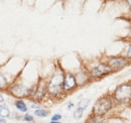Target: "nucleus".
Here are the masks:
<instances>
[{"instance_id": "f8f14e48", "label": "nucleus", "mask_w": 131, "mask_h": 123, "mask_svg": "<svg viewBox=\"0 0 131 123\" xmlns=\"http://www.w3.org/2000/svg\"><path fill=\"white\" fill-rule=\"evenodd\" d=\"M89 100L88 99H83L81 100L80 102H79V105H78V108L79 109H82V110H85L86 108L88 107V105H89Z\"/></svg>"}, {"instance_id": "ddd939ff", "label": "nucleus", "mask_w": 131, "mask_h": 123, "mask_svg": "<svg viewBox=\"0 0 131 123\" xmlns=\"http://www.w3.org/2000/svg\"><path fill=\"white\" fill-rule=\"evenodd\" d=\"M7 85V82H6V79L4 78V76L0 73V89H3L5 88Z\"/></svg>"}, {"instance_id": "0eeeda50", "label": "nucleus", "mask_w": 131, "mask_h": 123, "mask_svg": "<svg viewBox=\"0 0 131 123\" xmlns=\"http://www.w3.org/2000/svg\"><path fill=\"white\" fill-rule=\"evenodd\" d=\"M77 86V80L71 74H67L64 77V90L70 91Z\"/></svg>"}, {"instance_id": "6ab92c4d", "label": "nucleus", "mask_w": 131, "mask_h": 123, "mask_svg": "<svg viewBox=\"0 0 131 123\" xmlns=\"http://www.w3.org/2000/svg\"><path fill=\"white\" fill-rule=\"evenodd\" d=\"M3 101H4V98H3V96L0 94V103H1V102H3Z\"/></svg>"}, {"instance_id": "39448f33", "label": "nucleus", "mask_w": 131, "mask_h": 123, "mask_svg": "<svg viewBox=\"0 0 131 123\" xmlns=\"http://www.w3.org/2000/svg\"><path fill=\"white\" fill-rule=\"evenodd\" d=\"M127 65V60L123 58H113L109 61V67L111 70L118 71Z\"/></svg>"}, {"instance_id": "f03ea898", "label": "nucleus", "mask_w": 131, "mask_h": 123, "mask_svg": "<svg viewBox=\"0 0 131 123\" xmlns=\"http://www.w3.org/2000/svg\"><path fill=\"white\" fill-rule=\"evenodd\" d=\"M64 89V75L61 71L57 72L49 84V91L52 95H58Z\"/></svg>"}, {"instance_id": "9d476101", "label": "nucleus", "mask_w": 131, "mask_h": 123, "mask_svg": "<svg viewBox=\"0 0 131 123\" xmlns=\"http://www.w3.org/2000/svg\"><path fill=\"white\" fill-rule=\"evenodd\" d=\"M10 114L9 112V109L6 107V106H3V105H0V116L1 117H8Z\"/></svg>"}, {"instance_id": "f3484780", "label": "nucleus", "mask_w": 131, "mask_h": 123, "mask_svg": "<svg viewBox=\"0 0 131 123\" xmlns=\"http://www.w3.org/2000/svg\"><path fill=\"white\" fill-rule=\"evenodd\" d=\"M61 118H62V115L56 114V115H53V116L51 117V121H58V120H60Z\"/></svg>"}, {"instance_id": "9b49d317", "label": "nucleus", "mask_w": 131, "mask_h": 123, "mask_svg": "<svg viewBox=\"0 0 131 123\" xmlns=\"http://www.w3.org/2000/svg\"><path fill=\"white\" fill-rule=\"evenodd\" d=\"M34 114L37 117H41L42 118V117H47L48 114H49V112L47 110H43V109H37V110L34 111Z\"/></svg>"}, {"instance_id": "412c9836", "label": "nucleus", "mask_w": 131, "mask_h": 123, "mask_svg": "<svg viewBox=\"0 0 131 123\" xmlns=\"http://www.w3.org/2000/svg\"><path fill=\"white\" fill-rule=\"evenodd\" d=\"M0 123H6V121H5L3 118H1V117H0Z\"/></svg>"}, {"instance_id": "b1692460", "label": "nucleus", "mask_w": 131, "mask_h": 123, "mask_svg": "<svg viewBox=\"0 0 131 123\" xmlns=\"http://www.w3.org/2000/svg\"><path fill=\"white\" fill-rule=\"evenodd\" d=\"M128 1V3H129V5H130V7H131V0H127Z\"/></svg>"}, {"instance_id": "4be33fe9", "label": "nucleus", "mask_w": 131, "mask_h": 123, "mask_svg": "<svg viewBox=\"0 0 131 123\" xmlns=\"http://www.w3.org/2000/svg\"><path fill=\"white\" fill-rule=\"evenodd\" d=\"M31 106H32L31 108H38V107H39V106H38V105H36V104H32Z\"/></svg>"}, {"instance_id": "6e6552de", "label": "nucleus", "mask_w": 131, "mask_h": 123, "mask_svg": "<svg viewBox=\"0 0 131 123\" xmlns=\"http://www.w3.org/2000/svg\"><path fill=\"white\" fill-rule=\"evenodd\" d=\"M15 107L18 110H20L21 112H26L27 111V107H26L25 103L23 102V100H17L15 102Z\"/></svg>"}, {"instance_id": "423d86ee", "label": "nucleus", "mask_w": 131, "mask_h": 123, "mask_svg": "<svg viewBox=\"0 0 131 123\" xmlns=\"http://www.w3.org/2000/svg\"><path fill=\"white\" fill-rule=\"evenodd\" d=\"M110 72H111V69H110L109 66H107V65H99V66L95 67L92 70L91 74L94 77H101V76H104V75H106V74H108Z\"/></svg>"}, {"instance_id": "f257e3e1", "label": "nucleus", "mask_w": 131, "mask_h": 123, "mask_svg": "<svg viewBox=\"0 0 131 123\" xmlns=\"http://www.w3.org/2000/svg\"><path fill=\"white\" fill-rule=\"evenodd\" d=\"M114 98L119 103H128L131 101V84L120 85L115 91Z\"/></svg>"}, {"instance_id": "aec40b11", "label": "nucleus", "mask_w": 131, "mask_h": 123, "mask_svg": "<svg viewBox=\"0 0 131 123\" xmlns=\"http://www.w3.org/2000/svg\"><path fill=\"white\" fill-rule=\"evenodd\" d=\"M73 105H74V104H73V103H70V104H69V105H68V109H71V108L73 107Z\"/></svg>"}, {"instance_id": "20e7f679", "label": "nucleus", "mask_w": 131, "mask_h": 123, "mask_svg": "<svg viewBox=\"0 0 131 123\" xmlns=\"http://www.w3.org/2000/svg\"><path fill=\"white\" fill-rule=\"evenodd\" d=\"M10 91H11V94L17 98H23L28 96L29 94V90L22 85H14L13 87H11Z\"/></svg>"}, {"instance_id": "4468645a", "label": "nucleus", "mask_w": 131, "mask_h": 123, "mask_svg": "<svg viewBox=\"0 0 131 123\" xmlns=\"http://www.w3.org/2000/svg\"><path fill=\"white\" fill-rule=\"evenodd\" d=\"M83 112H84V110L78 108V109L75 111V113H74V118H75V119H80V118L82 117Z\"/></svg>"}, {"instance_id": "1a4fd4ad", "label": "nucleus", "mask_w": 131, "mask_h": 123, "mask_svg": "<svg viewBox=\"0 0 131 123\" xmlns=\"http://www.w3.org/2000/svg\"><path fill=\"white\" fill-rule=\"evenodd\" d=\"M46 94V91H45V86L43 85H40L39 88L37 89V91H35V98L37 99H41L43 97V95Z\"/></svg>"}, {"instance_id": "7ed1b4c3", "label": "nucleus", "mask_w": 131, "mask_h": 123, "mask_svg": "<svg viewBox=\"0 0 131 123\" xmlns=\"http://www.w3.org/2000/svg\"><path fill=\"white\" fill-rule=\"evenodd\" d=\"M112 107V101L109 98H101L95 103L93 108V113L95 116H102L106 114Z\"/></svg>"}, {"instance_id": "2eb2a0df", "label": "nucleus", "mask_w": 131, "mask_h": 123, "mask_svg": "<svg viewBox=\"0 0 131 123\" xmlns=\"http://www.w3.org/2000/svg\"><path fill=\"white\" fill-rule=\"evenodd\" d=\"M102 122V120L99 118V116H95V117H92V118H90L87 123H101Z\"/></svg>"}, {"instance_id": "5701e85b", "label": "nucleus", "mask_w": 131, "mask_h": 123, "mask_svg": "<svg viewBox=\"0 0 131 123\" xmlns=\"http://www.w3.org/2000/svg\"><path fill=\"white\" fill-rule=\"evenodd\" d=\"M50 123H61V122H59V121H51Z\"/></svg>"}, {"instance_id": "dca6fc26", "label": "nucleus", "mask_w": 131, "mask_h": 123, "mask_svg": "<svg viewBox=\"0 0 131 123\" xmlns=\"http://www.w3.org/2000/svg\"><path fill=\"white\" fill-rule=\"evenodd\" d=\"M25 121H29V122H32L33 121V117L31 115H28V114H26V115H24V118H23Z\"/></svg>"}, {"instance_id": "a211bd4d", "label": "nucleus", "mask_w": 131, "mask_h": 123, "mask_svg": "<svg viewBox=\"0 0 131 123\" xmlns=\"http://www.w3.org/2000/svg\"><path fill=\"white\" fill-rule=\"evenodd\" d=\"M127 57L129 59H131V44L130 46H129V47H128V50H127Z\"/></svg>"}]
</instances>
